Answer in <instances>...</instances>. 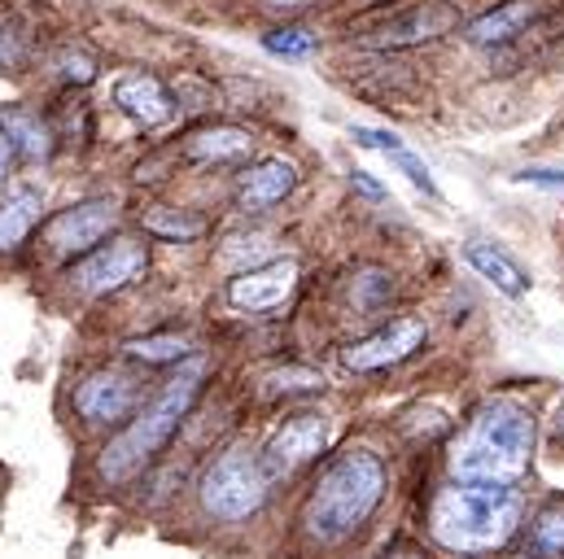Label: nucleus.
Wrapping results in <instances>:
<instances>
[{"mask_svg":"<svg viewBox=\"0 0 564 559\" xmlns=\"http://www.w3.org/2000/svg\"><path fill=\"white\" fill-rule=\"evenodd\" d=\"M144 228L153 237H171V241H188V237H202L206 232V219L193 215V210H171V206H153L144 215Z\"/></svg>","mask_w":564,"mask_h":559,"instance_id":"obj_22","label":"nucleus"},{"mask_svg":"<svg viewBox=\"0 0 564 559\" xmlns=\"http://www.w3.org/2000/svg\"><path fill=\"white\" fill-rule=\"evenodd\" d=\"M517 179H521V184H534V188H552V193H564V171H552V166H525Z\"/></svg>","mask_w":564,"mask_h":559,"instance_id":"obj_27","label":"nucleus"},{"mask_svg":"<svg viewBox=\"0 0 564 559\" xmlns=\"http://www.w3.org/2000/svg\"><path fill=\"white\" fill-rule=\"evenodd\" d=\"M552 428H556V441L564 446V398H561V407H556V419H552Z\"/></svg>","mask_w":564,"mask_h":559,"instance_id":"obj_32","label":"nucleus"},{"mask_svg":"<svg viewBox=\"0 0 564 559\" xmlns=\"http://www.w3.org/2000/svg\"><path fill=\"white\" fill-rule=\"evenodd\" d=\"M119 223V206L110 197H93V201H79L70 210H62L53 223H48V250L57 259H70V254H84L93 250L110 228Z\"/></svg>","mask_w":564,"mask_h":559,"instance_id":"obj_9","label":"nucleus"},{"mask_svg":"<svg viewBox=\"0 0 564 559\" xmlns=\"http://www.w3.org/2000/svg\"><path fill=\"white\" fill-rule=\"evenodd\" d=\"M293 280H297V267L289 259L250 267V272H241L228 284V302L237 310H272V306H281L284 297L293 293Z\"/></svg>","mask_w":564,"mask_h":559,"instance_id":"obj_12","label":"nucleus"},{"mask_svg":"<svg viewBox=\"0 0 564 559\" xmlns=\"http://www.w3.org/2000/svg\"><path fill=\"white\" fill-rule=\"evenodd\" d=\"M530 556L534 559H564V494L552 498L534 525H530Z\"/></svg>","mask_w":564,"mask_h":559,"instance_id":"obj_19","label":"nucleus"},{"mask_svg":"<svg viewBox=\"0 0 564 559\" xmlns=\"http://www.w3.org/2000/svg\"><path fill=\"white\" fill-rule=\"evenodd\" d=\"M386 559H424L421 547H412V542H399V547H390L386 551Z\"/></svg>","mask_w":564,"mask_h":559,"instance_id":"obj_30","label":"nucleus"},{"mask_svg":"<svg viewBox=\"0 0 564 559\" xmlns=\"http://www.w3.org/2000/svg\"><path fill=\"white\" fill-rule=\"evenodd\" d=\"M250 132H237V128H215V132H197L188 140V157H202V162H224V157H241L250 153Z\"/></svg>","mask_w":564,"mask_h":559,"instance_id":"obj_20","label":"nucleus"},{"mask_svg":"<svg viewBox=\"0 0 564 559\" xmlns=\"http://www.w3.org/2000/svg\"><path fill=\"white\" fill-rule=\"evenodd\" d=\"M137 407V381L128 372H93L79 394H75V412L88 424H115V419L132 416Z\"/></svg>","mask_w":564,"mask_h":559,"instance_id":"obj_11","label":"nucleus"},{"mask_svg":"<svg viewBox=\"0 0 564 559\" xmlns=\"http://www.w3.org/2000/svg\"><path fill=\"white\" fill-rule=\"evenodd\" d=\"M381 494H386L381 459L364 446H350L324 463L319 481L311 485V494L302 503V525L315 542H341L377 512Z\"/></svg>","mask_w":564,"mask_h":559,"instance_id":"obj_3","label":"nucleus"},{"mask_svg":"<svg viewBox=\"0 0 564 559\" xmlns=\"http://www.w3.org/2000/svg\"><path fill=\"white\" fill-rule=\"evenodd\" d=\"M144 267H149V245L137 241V237H119V241L93 250V254L75 267V284H79L84 293L101 297V293H119V288H128Z\"/></svg>","mask_w":564,"mask_h":559,"instance_id":"obj_8","label":"nucleus"},{"mask_svg":"<svg viewBox=\"0 0 564 559\" xmlns=\"http://www.w3.org/2000/svg\"><path fill=\"white\" fill-rule=\"evenodd\" d=\"M451 26H459V9H455L451 0H424L416 9H408V13L390 18V22H381V26L372 31V44H381V48L424 44V40L446 35Z\"/></svg>","mask_w":564,"mask_h":559,"instance_id":"obj_10","label":"nucleus"},{"mask_svg":"<svg viewBox=\"0 0 564 559\" xmlns=\"http://www.w3.org/2000/svg\"><path fill=\"white\" fill-rule=\"evenodd\" d=\"M464 259H468V267H473L477 276L490 280L503 297H525V293H530V276H525L503 250H495V245H486V241H468V245H464Z\"/></svg>","mask_w":564,"mask_h":559,"instance_id":"obj_17","label":"nucleus"},{"mask_svg":"<svg viewBox=\"0 0 564 559\" xmlns=\"http://www.w3.org/2000/svg\"><path fill=\"white\" fill-rule=\"evenodd\" d=\"M0 128L18 144V153H26V157H48V149H53V144H48V132H44V123L31 119L26 110H4V114H0Z\"/></svg>","mask_w":564,"mask_h":559,"instance_id":"obj_21","label":"nucleus"},{"mask_svg":"<svg viewBox=\"0 0 564 559\" xmlns=\"http://www.w3.org/2000/svg\"><path fill=\"white\" fill-rule=\"evenodd\" d=\"M534 454V412L517 398H486L451 450V472L459 481H499L517 485L530 472Z\"/></svg>","mask_w":564,"mask_h":559,"instance_id":"obj_1","label":"nucleus"},{"mask_svg":"<svg viewBox=\"0 0 564 559\" xmlns=\"http://www.w3.org/2000/svg\"><path fill=\"white\" fill-rule=\"evenodd\" d=\"M13 153H18V144H13V140H9V132L0 128V175L9 171V162H13Z\"/></svg>","mask_w":564,"mask_h":559,"instance_id":"obj_29","label":"nucleus"},{"mask_svg":"<svg viewBox=\"0 0 564 559\" xmlns=\"http://www.w3.org/2000/svg\"><path fill=\"white\" fill-rule=\"evenodd\" d=\"M539 13H543V0H508V4H499V9H490V13H481L477 22H468V26H464V40L477 44V48L503 44V40L521 35Z\"/></svg>","mask_w":564,"mask_h":559,"instance_id":"obj_14","label":"nucleus"},{"mask_svg":"<svg viewBox=\"0 0 564 559\" xmlns=\"http://www.w3.org/2000/svg\"><path fill=\"white\" fill-rule=\"evenodd\" d=\"M324 385V376L319 372H311V368H276V372H268L263 376V394H306V390H319Z\"/></svg>","mask_w":564,"mask_h":559,"instance_id":"obj_24","label":"nucleus"},{"mask_svg":"<svg viewBox=\"0 0 564 559\" xmlns=\"http://www.w3.org/2000/svg\"><path fill=\"white\" fill-rule=\"evenodd\" d=\"M40 210H44V193L35 184H9L0 193V250L26 241L31 228L40 223Z\"/></svg>","mask_w":564,"mask_h":559,"instance_id":"obj_16","label":"nucleus"},{"mask_svg":"<svg viewBox=\"0 0 564 559\" xmlns=\"http://www.w3.org/2000/svg\"><path fill=\"white\" fill-rule=\"evenodd\" d=\"M128 354L141 359V363H180L188 354V341H180V337H141V341H128Z\"/></svg>","mask_w":564,"mask_h":559,"instance_id":"obj_23","label":"nucleus"},{"mask_svg":"<svg viewBox=\"0 0 564 559\" xmlns=\"http://www.w3.org/2000/svg\"><path fill=\"white\" fill-rule=\"evenodd\" d=\"M324 446H328V416H319V412H293V416L284 419L281 428L268 437L259 463H263V472H268L272 481H281V476H293L302 463L319 459Z\"/></svg>","mask_w":564,"mask_h":559,"instance_id":"obj_6","label":"nucleus"},{"mask_svg":"<svg viewBox=\"0 0 564 559\" xmlns=\"http://www.w3.org/2000/svg\"><path fill=\"white\" fill-rule=\"evenodd\" d=\"M355 184H359L368 197H381V184H372V179H368V171H355Z\"/></svg>","mask_w":564,"mask_h":559,"instance_id":"obj_31","label":"nucleus"},{"mask_svg":"<svg viewBox=\"0 0 564 559\" xmlns=\"http://www.w3.org/2000/svg\"><path fill=\"white\" fill-rule=\"evenodd\" d=\"M521 494L517 485H499V481H451L446 490H437L433 507H429V534L433 542H442L455 556H481L503 547L517 525H521Z\"/></svg>","mask_w":564,"mask_h":559,"instance_id":"obj_2","label":"nucleus"},{"mask_svg":"<svg viewBox=\"0 0 564 559\" xmlns=\"http://www.w3.org/2000/svg\"><path fill=\"white\" fill-rule=\"evenodd\" d=\"M293 188H297V166L284 162V157H263V162H254V166L241 175L237 206H241V210H268V206L284 201Z\"/></svg>","mask_w":564,"mask_h":559,"instance_id":"obj_13","label":"nucleus"},{"mask_svg":"<svg viewBox=\"0 0 564 559\" xmlns=\"http://www.w3.org/2000/svg\"><path fill=\"white\" fill-rule=\"evenodd\" d=\"M424 337H429V332H424V324L416 315H399V319H390L386 328H377L372 337L346 346V350H341V363H346L350 372H381V368H394V363L412 359L424 346Z\"/></svg>","mask_w":564,"mask_h":559,"instance_id":"obj_7","label":"nucleus"},{"mask_svg":"<svg viewBox=\"0 0 564 559\" xmlns=\"http://www.w3.org/2000/svg\"><path fill=\"white\" fill-rule=\"evenodd\" d=\"M115 106L123 110V114H132L137 123L144 128H158V123H166L171 119V92L153 79V75H128V79H119V88H115Z\"/></svg>","mask_w":564,"mask_h":559,"instance_id":"obj_15","label":"nucleus"},{"mask_svg":"<svg viewBox=\"0 0 564 559\" xmlns=\"http://www.w3.org/2000/svg\"><path fill=\"white\" fill-rule=\"evenodd\" d=\"M202 503L210 516L219 520H246L254 516L263 503H268V490H272V476L263 472L259 454L250 450H224L206 472H202Z\"/></svg>","mask_w":564,"mask_h":559,"instance_id":"obj_5","label":"nucleus"},{"mask_svg":"<svg viewBox=\"0 0 564 559\" xmlns=\"http://www.w3.org/2000/svg\"><path fill=\"white\" fill-rule=\"evenodd\" d=\"M272 4H306V0H272Z\"/></svg>","mask_w":564,"mask_h":559,"instance_id":"obj_33","label":"nucleus"},{"mask_svg":"<svg viewBox=\"0 0 564 559\" xmlns=\"http://www.w3.org/2000/svg\"><path fill=\"white\" fill-rule=\"evenodd\" d=\"M202 381H206V363H202V359H188V363L180 368V376H171V381L162 385V394L153 398V407L141 412L137 424L106 450L101 476H106V481H128V476H137L144 463L175 437V428L184 424L188 407H193L197 394H202Z\"/></svg>","mask_w":564,"mask_h":559,"instance_id":"obj_4","label":"nucleus"},{"mask_svg":"<svg viewBox=\"0 0 564 559\" xmlns=\"http://www.w3.org/2000/svg\"><path fill=\"white\" fill-rule=\"evenodd\" d=\"M263 44H268L272 53H281V57H306V53H315V35H311V31H302V26L272 31Z\"/></svg>","mask_w":564,"mask_h":559,"instance_id":"obj_25","label":"nucleus"},{"mask_svg":"<svg viewBox=\"0 0 564 559\" xmlns=\"http://www.w3.org/2000/svg\"><path fill=\"white\" fill-rule=\"evenodd\" d=\"M350 140H355V144H364V149H377V153H386V157H390V162H394V166H399V171H403V175H408V179H412V184H416L421 193L437 197V184H433L429 166H424L421 157H416V153H412V149H408L403 140L394 136V132H372V128H355V132H350Z\"/></svg>","mask_w":564,"mask_h":559,"instance_id":"obj_18","label":"nucleus"},{"mask_svg":"<svg viewBox=\"0 0 564 559\" xmlns=\"http://www.w3.org/2000/svg\"><path fill=\"white\" fill-rule=\"evenodd\" d=\"M390 293H394V276H386V272L359 276V306H364V310H381V306L390 302Z\"/></svg>","mask_w":564,"mask_h":559,"instance_id":"obj_26","label":"nucleus"},{"mask_svg":"<svg viewBox=\"0 0 564 559\" xmlns=\"http://www.w3.org/2000/svg\"><path fill=\"white\" fill-rule=\"evenodd\" d=\"M62 75L75 79V84H88V79L97 75V66H93L88 57H62Z\"/></svg>","mask_w":564,"mask_h":559,"instance_id":"obj_28","label":"nucleus"}]
</instances>
